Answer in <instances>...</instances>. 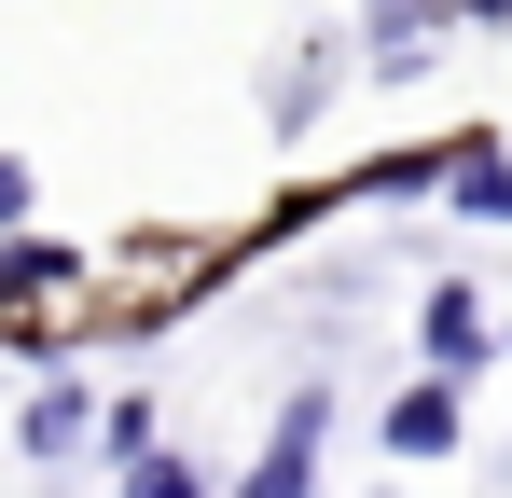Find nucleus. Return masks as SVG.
Returning a JSON list of instances; mask_svg holds the SVG:
<instances>
[{"label": "nucleus", "instance_id": "obj_1", "mask_svg": "<svg viewBox=\"0 0 512 498\" xmlns=\"http://www.w3.org/2000/svg\"><path fill=\"white\" fill-rule=\"evenodd\" d=\"M319 429H333V402L305 388V402L277 415V443H263V471H250L236 498H305V485H319Z\"/></svg>", "mask_w": 512, "mask_h": 498}, {"label": "nucleus", "instance_id": "obj_2", "mask_svg": "<svg viewBox=\"0 0 512 498\" xmlns=\"http://www.w3.org/2000/svg\"><path fill=\"white\" fill-rule=\"evenodd\" d=\"M388 443H402V457H443V443H457V374H443V388H402V402H388Z\"/></svg>", "mask_w": 512, "mask_h": 498}, {"label": "nucleus", "instance_id": "obj_3", "mask_svg": "<svg viewBox=\"0 0 512 498\" xmlns=\"http://www.w3.org/2000/svg\"><path fill=\"white\" fill-rule=\"evenodd\" d=\"M70 443H84V388H42L28 402V457H70Z\"/></svg>", "mask_w": 512, "mask_h": 498}, {"label": "nucleus", "instance_id": "obj_4", "mask_svg": "<svg viewBox=\"0 0 512 498\" xmlns=\"http://www.w3.org/2000/svg\"><path fill=\"white\" fill-rule=\"evenodd\" d=\"M471 346H485V319H471V291H443V305H429V360H443V374H457V360H471Z\"/></svg>", "mask_w": 512, "mask_h": 498}, {"label": "nucleus", "instance_id": "obj_5", "mask_svg": "<svg viewBox=\"0 0 512 498\" xmlns=\"http://www.w3.org/2000/svg\"><path fill=\"white\" fill-rule=\"evenodd\" d=\"M125 498H194V471H180V457H139V471H125Z\"/></svg>", "mask_w": 512, "mask_h": 498}]
</instances>
